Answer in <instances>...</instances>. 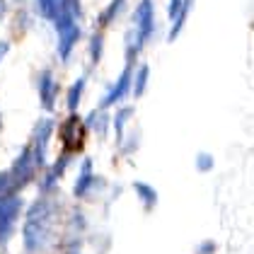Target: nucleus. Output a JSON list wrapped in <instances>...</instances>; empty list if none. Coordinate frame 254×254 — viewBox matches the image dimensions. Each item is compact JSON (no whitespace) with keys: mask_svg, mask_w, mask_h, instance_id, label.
I'll return each mask as SVG.
<instances>
[{"mask_svg":"<svg viewBox=\"0 0 254 254\" xmlns=\"http://www.w3.org/2000/svg\"><path fill=\"white\" fill-rule=\"evenodd\" d=\"M61 140H63V145L70 153L80 150L82 148V140H85V124H82V119H78V117L68 119L63 124V128H61Z\"/></svg>","mask_w":254,"mask_h":254,"instance_id":"nucleus-1","label":"nucleus"},{"mask_svg":"<svg viewBox=\"0 0 254 254\" xmlns=\"http://www.w3.org/2000/svg\"><path fill=\"white\" fill-rule=\"evenodd\" d=\"M17 211H20V198H17V196L0 198V237H5L7 225H10V220L17 215Z\"/></svg>","mask_w":254,"mask_h":254,"instance_id":"nucleus-2","label":"nucleus"},{"mask_svg":"<svg viewBox=\"0 0 254 254\" xmlns=\"http://www.w3.org/2000/svg\"><path fill=\"white\" fill-rule=\"evenodd\" d=\"M63 32V37H61V56H68L70 54V46H73V41L78 39V32H75V27H65V29H61Z\"/></svg>","mask_w":254,"mask_h":254,"instance_id":"nucleus-3","label":"nucleus"},{"mask_svg":"<svg viewBox=\"0 0 254 254\" xmlns=\"http://www.w3.org/2000/svg\"><path fill=\"white\" fill-rule=\"evenodd\" d=\"M126 87H128V73H124V78H121V82L117 85V90H114V92L109 95V99H107V102H114V99H119L121 95H124V92H126Z\"/></svg>","mask_w":254,"mask_h":254,"instance_id":"nucleus-4","label":"nucleus"},{"mask_svg":"<svg viewBox=\"0 0 254 254\" xmlns=\"http://www.w3.org/2000/svg\"><path fill=\"white\" fill-rule=\"evenodd\" d=\"M136 191L148 201V206H153V203H155V191H153V189H148L145 184H136Z\"/></svg>","mask_w":254,"mask_h":254,"instance_id":"nucleus-5","label":"nucleus"},{"mask_svg":"<svg viewBox=\"0 0 254 254\" xmlns=\"http://www.w3.org/2000/svg\"><path fill=\"white\" fill-rule=\"evenodd\" d=\"M80 90H82V80H80V82H75V87H73V92H70V97H68V102H70V107H75V104H78Z\"/></svg>","mask_w":254,"mask_h":254,"instance_id":"nucleus-6","label":"nucleus"},{"mask_svg":"<svg viewBox=\"0 0 254 254\" xmlns=\"http://www.w3.org/2000/svg\"><path fill=\"white\" fill-rule=\"evenodd\" d=\"M145 78H148V68H143V73H140V78H138V87H136L138 95L143 92V82H145Z\"/></svg>","mask_w":254,"mask_h":254,"instance_id":"nucleus-7","label":"nucleus"},{"mask_svg":"<svg viewBox=\"0 0 254 254\" xmlns=\"http://www.w3.org/2000/svg\"><path fill=\"white\" fill-rule=\"evenodd\" d=\"M5 49H7V46H0V56H2V54H5Z\"/></svg>","mask_w":254,"mask_h":254,"instance_id":"nucleus-8","label":"nucleus"}]
</instances>
